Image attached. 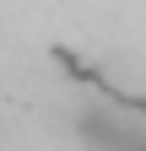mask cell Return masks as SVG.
<instances>
[{
    "mask_svg": "<svg viewBox=\"0 0 146 151\" xmlns=\"http://www.w3.org/2000/svg\"><path fill=\"white\" fill-rule=\"evenodd\" d=\"M81 135L92 151H146V119H119V113L92 108L81 119Z\"/></svg>",
    "mask_w": 146,
    "mask_h": 151,
    "instance_id": "6da1fadb",
    "label": "cell"
}]
</instances>
